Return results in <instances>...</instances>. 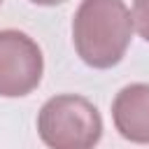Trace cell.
<instances>
[{
  "label": "cell",
  "mask_w": 149,
  "mask_h": 149,
  "mask_svg": "<svg viewBox=\"0 0 149 149\" xmlns=\"http://www.w3.org/2000/svg\"><path fill=\"white\" fill-rule=\"evenodd\" d=\"M133 28L137 30V35L149 42V0H135L133 2Z\"/></svg>",
  "instance_id": "5"
},
{
  "label": "cell",
  "mask_w": 149,
  "mask_h": 149,
  "mask_svg": "<svg viewBox=\"0 0 149 149\" xmlns=\"http://www.w3.org/2000/svg\"><path fill=\"white\" fill-rule=\"evenodd\" d=\"M44 58L37 42L14 28L0 30V95L21 98L42 81Z\"/></svg>",
  "instance_id": "3"
},
{
  "label": "cell",
  "mask_w": 149,
  "mask_h": 149,
  "mask_svg": "<svg viewBox=\"0 0 149 149\" xmlns=\"http://www.w3.org/2000/svg\"><path fill=\"white\" fill-rule=\"evenodd\" d=\"M133 35L130 9L123 0H81L72 19L77 56L95 70L121 63Z\"/></svg>",
  "instance_id": "1"
},
{
  "label": "cell",
  "mask_w": 149,
  "mask_h": 149,
  "mask_svg": "<svg viewBox=\"0 0 149 149\" xmlns=\"http://www.w3.org/2000/svg\"><path fill=\"white\" fill-rule=\"evenodd\" d=\"M30 2L42 5V7H54V5H61V2H65V0H30Z\"/></svg>",
  "instance_id": "6"
},
{
  "label": "cell",
  "mask_w": 149,
  "mask_h": 149,
  "mask_svg": "<svg viewBox=\"0 0 149 149\" xmlns=\"http://www.w3.org/2000/svg\"><path fill=\"white\" fill-rule=\"evenodd\" d=\"M0 5H2V0H0Z\"/></svg>",
  "instance_id": "7"
},
{
  "label": "cell",
  "mask_w": 149,
  "mask_h": 149,
  "mask_svg": "<svg viewBox=\"0 0 149 149\" xmlns=\"http://www.w3.org/2000/svg\"><path fill=\"white\" fill-rule=\"evenodd\" d=\"M37 135L49 149H93L102 137V116L84 95L61 93L40 107Z\"/></svg>",
  "instance_id": "2"
},
{
  "label": "cell",
  "mask_w": 149,
  "mask_h": 149,
  "mask_svg": "<svg viewBox=\"0 0 149 149\" xmlns=\"http://www.w3.org/2000/svg\"><path fill=\"white\" fill-rule=\"evenodd\" d=\"M112 121L119 135L133 144H149V84L123 86L112 102Z\"/></svg>",
  "instance_id": "4"
}]
</instances>
